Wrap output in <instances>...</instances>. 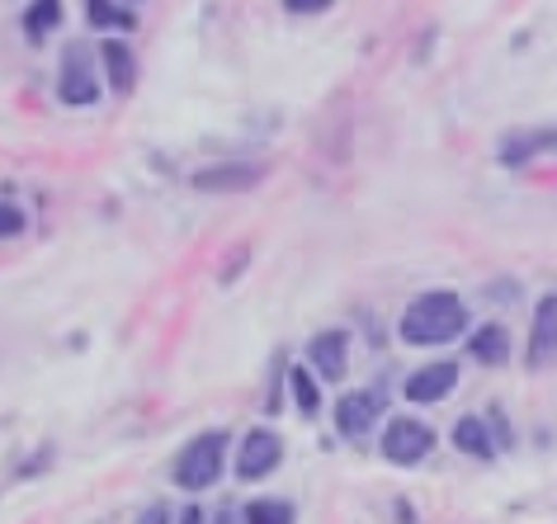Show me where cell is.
<instances>
[{
	"label": "cell",
	"instance_id": "cell-1",
	"mask_svg": "<svg viewBox=\"0 0 557 524\" xmlns=\"http://www.w3.org/2000/svg\"><path fill=\"white\" fill-rule=\"evenodd\" d=\"M397 330L407 345H449L468 330V308L458 294H449V288H435V294H421L407 312H401Z\"/></svg>",
	"mask_w": 557,
	"mask_h": 524
},
{
	"label": "cell",
	"instance_id": "cell-2",
	"mask_svg": "<svg viewBox=\"0 0 557 524\" xmlns=\"http://www.w3.org/2000/svg\"><path fill=\"white\" fill-rule=\"evenodd\" d=\"M227 431H203V435H194L185 449H180V459H175V487H185V491H208V487H218V477H222V467H227Z\"/></svg>",
	"mask_w": 557,
	"mask_h": 524
},
{
	"label": "cell",
	"instance_id": "cell-3",
	"mask_svg": "<svg viewBox=\"0 0 557 524\" xmlns=\"http://www.w3.org/2000/svg\"><path fill=\"white\" fill-rule=\"evenodd\" d=\"M430 449H435V431H430L425 421H416V416L387 421V431H383V459H387V463L416 467Z\"/></svg>",
	"mask_w": 557,
	"mask_h": 524
},
{
	"label": "cell",
	"instance_id": "cell-4",
	"mask_svg": "<svg viewBox=\"0 0 557 524\" xmlns=\"http://www.w3.org/2000/svg\"><path fill=\"white\" fill-rule=\"evenodd\" d=\"M284 463V439H278L274 431H246L242 439V449H236V477L242 482H260V477H270L274 467Z\"/></svg>",
	"mask_w": 557,
	"mask_h": 524
},
{
	"label": "cell",
	"instance_id": "cell-5",
	"mask_svg": "<svg viewBox=\"0 0 557 524\" xmlns=\"http://www.w3.org/2000/svg\"><path fill=\"white\" fill-rule=\"evenodd\" d=\"M383 416V397L379 392H345L336 402V431L345 439H369V431Z\"/></svg>",
	"mask_w": 557,
	"mask_h": 524
},
{
	"label": "cell",
	"instance_id": "cell-6",
	"mask_svg": "<svg viewBox=\"0 0 557 524\" xmlns=\"http://www.w3.org/2000/svg\"><path fill=\"white\" fill-rule=\"evenodd\" d=\"M458 388V364H425L416 369V374H407V383H401V397L407 402H444Z\"/></svg>",
	"mask_w": 557,
	"mask_h": 524
},
{
	"label": "cell",
	"instance_id": "cell-7",
	"mask_svg": "<svg viewBox=\"0 0 557 524\" xmlns=\"http://www.w3.org/2000/svg\"><path fill=\"white\" fill-rule=\"evenodd\" d=\"M308 364H312V374H322V378H345L350 374V336H345V330H322V336H312Z\"/></svg>",
	"mask_w": 557,
	"mask_h": 524
},
{
	"label": "cell",
	"instance_id": "cell-8",
	"mask_svg": "<svg viewBox=\"0 0 557 524\" xmlns=\"http://www.w3.org/2000/svg\"><path fill=\"white\" fill-rule=\"evenodd\" d=\"M58 95H62L66 104H95V100H100V80H95L90 62H86V48H72V52H66Z\"/></svg>",
	"mask_w": 557,
	"mask_h": 524
},
{
	"label": "cell",
	"instance_id": "cell-9",
	"mask_svg": "<svg viewBox=\"0 0 557 524\" xmlns=\"http://www.w3.org/2000/svg\"><path fill=\"white\" fill-rule=\"evenodd\" d=\"M100 62H104L109 86H114L119 95H133V86H137V58H133V48L123 43V38H104V43H100Z\"/></svg>",
	"mask_w": 557,
	"mask_h": 524
},
{
	"label": "cell",
	"instance_id": "cell-10",
	"mask_svg": "<svg viewBox=\"0 0 557 524\" xmlns=\"http://www.w3.org/2000/svg\"><path fill=\"white\" fill-rule=\"evenodd\" d=\"M264 175V165H208V171H199L194 175V189H208V195H213V189H250Z\"/></svg>",
	"mask_w": 557,
	"mask_h": 524
},
{
	"label": "cell",
	"instance_id": "cell-11",
	"mask_svg": "<svg viewBox=\"0 0 557 524\" xmlns=\"http://www.w3.org/2000/svg\"><path fill=\"white\" fill-rule=\"evenodd\" d=\"M468 350H472V360H482V364H506L510 360V330L506 326H478L472 330V340H468Z\"/></svg>",
	"mask_w": 557,
	"mask_h": 524
},
{
	"label": "cell",
	"instance_id": "cell-12",
	"mask_svg": "<svg viewBox=\"0 0 557 524\" xmlns=\"http://www.w3.org/2000/svg\"><path fill=\"white\" fill-rule=\"evenodd\" d=\"M557 345V298H543L534 312V340H529V364H543Z\"/></svg>",
	"mask_w": 557,
	"mask_h": 524
},
{
	"label": "cell",
	"instance_id": "cell-13",
	"mask_svg": "<svg viewBox=\"0 0 557 524\" xmlns=\"http://www.w3.org/2000/svg\"><path fill=\"white\" fill-rule=\"evenodd\" d=\"M454 449L472 453V459H492L496 445H492V425H486L482 416H463L454 425Z\"/></svg>",
	"mask_w": 557,
	"mask_h": 524
},
{
	"label": "cell",
	"instance_id": "cell-14",
	"mask_svg": "<svg viewBox=\"0 0 557 524\" xmlns=\"http://www.w3.org/2000/svg\"><path fill=\"white\" fill-rule=\"evenodd\" d=\"M294 501H278V496H256L242 510V524H294Z\"/></svg>",
	"mask_w": 557,
	"mask_h": 524
},
{
	"label": "cell",
	"instance_id": "cell-15",
	"mask_svg": "<svg viewBox=\"0 0 557 524\" xmlns=\"http://www.w3.org/2000/svg\"><path fill=\"white\" fill-rule=\"evenodd\" d=\"M288 392H294V407L302 416H317V411H322V388H317L312 369H302V364L288 369Z\"/></svg>",
	"mask_w": 557,
	"mask_h": 524
},
{
	"label": "cell",
	"instance_id": "cell-16",
	"mask_svg": "<svg viewBox=\"0 0 557 524\" xmlns=\"http://www.w3.org/2000/svg\"><path fill=\"white\" fill-rule=\"evenodd\" d=\"M58 20H62V0H34V5L24 10V34L38 43L44 34L58 29Z\"/></svg>",
	"mask_w": 557,
	"mask_h": 524
},
{
	"label": "cell",
	"instance_id": "cell-17",
	"mask_svg": "<svg viewBox=\"0 0 557 524\" xmlns=\"http://www.w3.org/2000/svg\"><path fill=\"white\" fill-rule=\"evenodd\" d=\"M534 151H557V128H539V133H520L506 137V161H524Z\"/></svg>",
	"mask_w": 557,
	"mask_h": 524
},
{
	"label": "cell",
	"instance_id": "cell-18",
	"mask_svg": "<svg viewBox=\"0 0 557 524\" xmlns=\"http://www.w3.org/2000/svg\"><path fill=\"white\" fill-rule=\"evenodd\" d=\"M86 15L95 29H123V34L133 29V10L114 5V0H86Z\"/></svg>",
	"mask_w": 557,
	"mask_h": 524
},
{
	"label": "cell",
	"instance_id": "cell-19",
	"mask_svg": "<svg viewBox=\"0 0 557 524\" xmlns=\"http://www.w3.org/2000/svg\"><path fill=\"white\" fill-rule=\"evenodd\" d=\"M24 227H29L24 209H15V203H0V241H5V237H20Z\"/></svg>",
	"mask_w": 557,
	"mask_h": 524
},
{
	"label": "cell",
	"instance_id": "cell-20",
	"mask_svg": "<svg viewBox=\"0 0 557 524\" xmlns=\"http://www.w3.org/2000/svg\"><path fill=\"white\" fill-rule=\"evenodd\" d=\"M288 10H294V15H317V10H326L331 0H284Z\"/></svg>",
	"mask_w": 557,
	"mask_h": 524
},
{
	"label": "cell",
	"instance_id": "cell-21",
	"mask_svg": "<svg viewBox=\"0 0 557 524\" xmlns=\"http://www.w3.org/2000/svg\"><path fill=\"white\" fill-rule=\"evenodd\" d=\"M137 524H171V506H147V515L143 520H137Z\"/></svg>",
	"mask_w": 557,
	"mask_h": 524
},
{
	"label": "cell",
	"instance_id": "cell-22",
	"mask_svg": "<svg viewBox=\"0 0 557 524\" xmlns=\"http://www.w3.org/2000/svg\"><path fill=\"white\" fill-rule=\"evenodd\" d=\"M180 524H203V510H194V506H189L185 515H180Z\"/></svg>",
	"mask_w": 557,
	"mask_h": 524
},
{
	"label": "cell",
	"instance_id": "cell-23",
	"mask_svg": "<svg viewBox=\"0 0 557 524\" xmlns=\"http://www.w3.org/2000/svg\"><path fill=\"white\" fill-rule=\"evenodd\" d=\"M213 524H236V515H232V510H218V520Z\"/></svg>",
	"mask_w": 557,
	"mask_h": 524
},
{
	"label": "cell",
	"instance_id": "cell-24",
	"mask_svg": "<svg viewBox=\"0 0 557 524\" xmlns=\"http://www.w3.org/2000/svg\"><path fill=\"white\" fill-rule=\"evenodd\" d=\"M128 5H137V0H128Z\"/></svg>",
	"mask_w": 557,
	"mask_h": 524
}]
</instances>
